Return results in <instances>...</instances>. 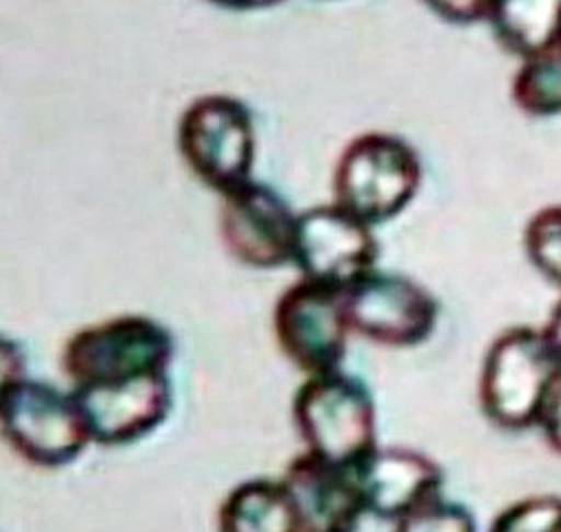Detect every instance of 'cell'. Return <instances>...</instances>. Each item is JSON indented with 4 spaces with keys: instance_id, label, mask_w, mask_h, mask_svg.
<instances>
[{
    "instance_id": "cell-1",
    "label": "cell",
    "mask_w": 561,
    "mask_h": 532,
    "mask_svg": "<svg viewBox=\"0 0 561 532\" xmlns=\"http://www.w3.org/2000/svg\"><path fill=\"white\" fill-rule=\"evenodd\" d=\"M422 177V158L407 138L366 131L335 162L333 203L370 227L385 224L415 200Z\"/></svg>"
},
{
    "instance_id": "cell-2",
    "label": "cell",
    "mask_w": 561,
    "mask_h": 532,
    "mask_svg": "<svg viewBox=\"0 0 561 532\" xmlns=\"http://www.w3.org/2000/svg\"><path fill=\"white\" fill-rule=\"evenodd\" d=\"M561 358L541 328L511 326L500 333L482 360L480 406L502 430L537 428Z\"/></svg>"
},
{
    "instance_id": "cell-3",
    "label": "cell",
    "mask_w": 561,
    "mask_h": 532,
    "mask_svg": "<svg viewBox=\"0 0 561 532\" xmlns=\"http://www.w3.org/2000/svg\"><path fill=\"white\" fill-rule=\"evenodd\" d=\"M294 424L307 453L355 469L378 449V408L368 386L340 371L311 375L294 397Z\"/></svg>"
},
{
    "instance_id": "cell-4",
    "label": "cell",
    "mask_w": 561,
    "mask_h": 532,
    "mask_svg": "<svg viewBox=\"0 0 561 532\" xmlns=\"http://www.w3.org/2000/svg\"><path fill=\"white\" fill-rule=\"evenodd\" d=\"M173 355L175 339L162 322L129 313L76 331L62 348L60 367L76 389L169 373Z\"/></svg>"
},
{
    "instance_id": "cell-5",
    "label": "cell",
    "mask_w": 561,
    "mask_h": 532,
    "mask_svg": "<svg viewBox=\"0 0 561 532\" xmlns=\"http://www.w3.org/2000/svg\"><path fill=\"white\" fill-rule=\"evenodd\" d=\"M178 151L203 185L225 196L253 181L257 134L251 109L236 96L207 94L178 120Z\"/></svg>"
},
{
    "instance_id": "cell-6",
    "label": "cell",
    "mask_w": 561,
    "mask_h": 532,
    "mask_svg": "<svg viewBox=\"0 0 561 532\" xmlns=\"http://www.w3.org/2000/svg\"><path fill=\"white\" fill-rule=\"evenodd\" d=\"M0 428L10 449L38 469L67 466L91 443L73 393L30 378L3 384Z\"/></svg>"
},
{
    "instance_id": "cell-7",
    "label": "cell",
    "mask_w": 561,
    "mask_h": 532,
    "mask_svg": "<svg viewBox=\"0 0 561 532\" xmlns=\"http://www.w3.org/2000/svg\"><path fill=\"white\" fill-rule=\"evenodd\" d=\"M273 333L285 358L307 378L340 371L353 333L344 291L302 278L277 298Z\"/></svg>"
},
{
    "instance_id": "cell-8",
    "label": "cell",
    "mask_w": 561,
    "mask_h": 532,
    "mask_svg": "<svg viewBox=\"0 0 561 532\" xmlns=\"http://www.w3.org/2000/svg\"><path fill=\"white\" fill-rule=\"evenodd\" d=\"M344 304L353 333L391 348L424 344L439 322L437 298L402 274L370 271L344 291Z\"/></svg>"
},
{
    "instance_id": "cell-9",
    "label": "cell",
    "mask_w": 561,
    "mask_h": 532,
    "mask_svg": "<svg viewBox=\"0 0 561 532\" xmlns=\"http://www.w3.org/2000/svg\"><path fill=\"white\" fill-rule=\"evenodd\" d=\"M378 257L380 242L373 227L335 203L298 216L294 264L302 278L346 291L378 269Z\"/></svg>"
},
{
    "instance_id": "cell-10",
    "label": "cell",
    "mask_w": 561,
    "mask_h": 532,
    "mask_svg": "<svg viewBox=\"0 0 561 532\" xmlns=\"http://www.w3.org/2000/svg\"><path fill=\"white\" fill-rule=\"evenodd\" d=\"M220 198V240L233 259L260 271L294 262L300 213L273 187L249 181Z\"/></svg>"
},
{
    "instance_id": "cell-11",
    "label": "cell",
    "mask_w": 561,
    "mask_h": 532,
    "mask_svg": "<svg viewBox=\"0 0 561 532\" xmlns=\"http://www.w3.org/2000/svg\"><path fill=\"white\" fill-rule=\"evenodd\" d=\"M91 443L127 447L167 421L173 406L169 373L71 389Z\"/></svg>"
},
{
    "instance_id": "cell-12",
    "label": "cell",
    "mask_w": 561,
    "mask_h": 532,
    "mask_svg": "<svg viewBox=\"0 0 561 532\" xmlns=\"http://www.w3.org/2000/svg\"><path fill=\"white\" fill-rule=\"evenodd\" d=\"M366 512L400 521L442 497L444 471L426 453L407 447H378L355 466Z\"/></svg>"
},
{
    "instance_id": "cell-13",
    "label": "cell",
    "mask_w": 561,
    "mask_h": 532,
    "mask_svg": "<svg viewBox=\"0 0 561 532\" xmlns=\"http://www.w3.org/2000/svg\"><path fill=\"white\" fill-rule=\"evenodd\" d=\"M300 532H355L366 514L355 469L324 462L311 453L294 458L283 475Z\"/></svg>"
},
{
    "instance_id": "cell-14",
    "label": "cell",
    "mask_w": 561,
    "mask_h": 532,
    "mask_svg": "<svg viewBox=\"0 0 561 532\" xmlns=\"http://www.w3.org/2000/svg\"><path fill=\"white\" fill-rule=\"evenodd\" d=\"M218 532H300L298 514L283 479H247L218 510Z\"/></svg>"
},
{
    "instance_id": "cell-15",
    "label": "cell",
    "mask_w": 561,
    "mask_h": 532,
    "mask_svg": "<svg viewBox=\"0 0 561 532\" xmlns=\"http://www.w3.org/2000/svg\"><path fill=\"white\" fill-rule=\"evenodd\" d=\"M489 25L508 54L528 60L561 43V0H497Z\"/></svg>"
},
{
    "instance_id": "cell-16",
    "label": "cell",
    "mask_w": 561,
    "mask_h": 532,
    "mask_svg": "<svg viewBox=\"0 0 561 532\" xmlns=\"http://www.w3.org/2000/svg\"><path fill=\"white\" fill-rule=\"evenodd\" d=\"M511 99L528 118L561 116V43L522 60L511 84Z\"/></svg>"
},
{
    "instance_id": "cell-17",
    "label": "cell",
    "mask_w": 561,
    "mask_h": 532,
    "mask_svg": "<svg viewBox=\"0 0 561 532\" xmlns=\"http://www.w3.org/2000/svg\"><path fill=\"white\" fill-rule=\"evenodd\" d=\"M524 251L533 269L561 289V205L533 213L524 229Z\"/></svg>"
},
{
    "instance_id": "cell-18",
    "label": "cell",
    "mask_w": 561,
    "mask_h": 532,
    "mask_svg": "<svg viewBox=\"0 0 561 532\" xmlns=\"http://www.w3.org/2000/svg\"><path fill=\"white\" fill-rule=\"evenodd\" d=\"M489 532H561V497H524L504 508Z\"/></svg>"
},
{
    "instance_id": "cell-19",
    "label": "cell",
    "mask_w": 561,
    "mask_h": 532,
    "mask_svg": "<svg viewBox=\"0 0 561 532\" xmlns=\"http://www.w3.org/2000/svg\"><path fill=\"white\" fill-rule=\"evenodd\" d=\"M393 532H478V523L469 508L439 497L396 521Z\"/></svg>"
},
{
    "instance_id": "cell-20",
    "label": "cell",
    "mask_w": 561,
    "mask_h": 532,
    "mask_svg": "<svg viewBox=\"0 0 561 532\" xmlns=\"http://www.w3.org/2000/svg\"><path fill=\"white\" fill-rule=\"evenodd\" d=\"M422 3L450 25L489 23L497 8V0H422Z\"/></svg>"
},
{
    "instance_id": "cell-21",
    "label": "cell",
    "mask_w": 561,
    "mask_h": 532,
    "mask_svg": "<svg viewBox=\"0 0 561 532\" xmlns=\"http://www.w3.org/2000/svg\"><path fill=\"white\" fill-rule=\"evenodd\" d=\"M548 441V447L561 455V371L557 373L552 389L548 393L546 406L541 410V419L537 426Z\"/></svg>"
},
{
    "instance_id": "cell-22",
    "label": "cell",
    "mask_w": 561,
    "mask_h": 532,
    "mask_svg": "<svg viewBox=\"0 0 561 532\" xmlns=\"http://www.w3.org/2000/svg\"><path fill=\"white\" fill-rule=\"evenodd\" d=\"M207 3L231 12H260L285 3V0H207Z\"/></svg>"
},
{
    "instance_id": "cell-23",
    "label": "cell",
    "mask_w": 561,
    "mask_h": 532,
    "mask_svg": "<svg viewBox=\"0 0 561 532\" xmlns=\"http://www.w3.org/2000/svg\"><path fill=\"white\" fill-rule=\"evenodd\" d=\"M541 331L548 337V342L554 348V352L561 358V298L554 304V309H552V313H550V317H548V322H546V326Z\"/></svg>"
}]
</instances>
